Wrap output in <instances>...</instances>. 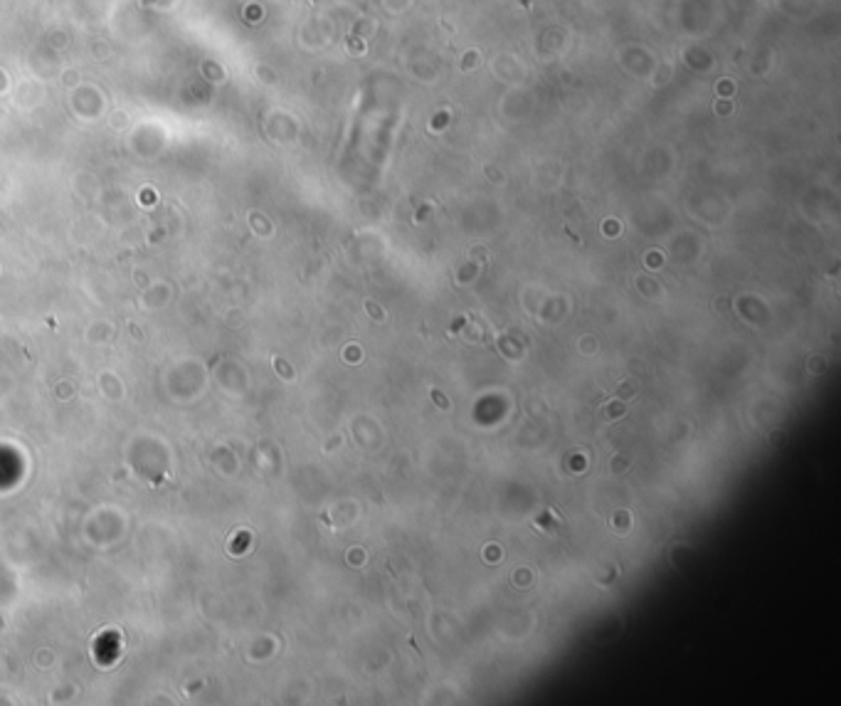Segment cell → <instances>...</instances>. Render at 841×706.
<instances>
[{
  "mask_svg": "<svg viewBox=\"0 0 841 706\" xmlns=\"http://www.w3.org/2000/svg\"><path fill=\"white\" fill-rule=\"evenodd\" d=\"M432 396L437 398V405H440V407H449V400H444V398H442L440 393H437V390H432Z\"/></svg>",
  "mask_w": 841,
  "mask_h": 706,
  "instance_id": "1",
  "label": "cell"
}]
</instances>
